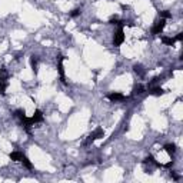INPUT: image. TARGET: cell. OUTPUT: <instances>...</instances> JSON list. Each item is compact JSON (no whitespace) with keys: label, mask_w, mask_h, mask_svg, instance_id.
Wrapping results in <instances>:
<instances>
[{"label":"cell","mask_w":183,"mask_h":183,"mask_svg":"<svg viewBox=\"0 0 183 183\" xmlns=\"http://www.w3.org/2000/svg\"><path fill=\"white\" fill-rule=\"evenodd\" d=\"M123 42H125V32H123L122 27H119L117 32L115 33V36H113V44L115 46H120Z\"/></svg>","instance_id":"2"},{"label":"cell","mask_w":183,"mask_h":183,"mask_svg":"<svg viewBox=\"0 0 183 183\" xmlns=\"http://www.w3.org/2000/svg\"><path fill=\"white\" fill-rule=\"evenodd\" d=\"M174 37H167V36H163L162 37V43L163 44H167V46H173L174 44Z\"/></svg>","instance_id":"9"},{"label":"cell","mask_w":183,"mask_h":183,"mask_svg":"<svg viewBox=\"0 0 183 183\" xmlns=\"http://www.w3.org/2000/svg\"><path fill=\"white\" fill-rule=\"evenodd\" d=\"M7 86H9V82H0V95H6Z\"/></svg>","instance_id":"15"},{"label":"cell","mask_w":183,"mask_h":183,"mask_svg":"<svg viewBox=\"0 0 183 183\" xmlns=\"http://www.w3.org/2000/svg\"><path fill=\"white\" fill-rule=\"evenodd\" d=\"M14 116H16L17 119H20V120H22V123L24 122V120H26V119H27V116H26V113H24V110H22V109L16 110V112H14Z\"/></svg>","instance_id":"8"},{"label":"cell","mask_w":183,"mask_h":183,"mask_svg":"<svg viewBox=\"0 0 183 183\" xmlns=\"http://www.w3.org/2000/svg\"><path fill=\"white\" fill-rule=\"evenodd\" d=\"M142 93H145V87L142 86V85L135 86V89H133V95H142Z\"/></svg>","instance_id":"14"},{"label":"cell","mask_w":183,"mask_h":183,"mask_svg":"<svg viewBox=\"0 0 183 183\" xmlns=\"http://www.w3.org/2000/svg\"><path fill=\"white\" fill-rule=\"evenodd\" d=\"M80 14V9H75V10L70 13V17H77Z\"/></svg>","instance_id":"18"},{"label":"cell","mask_w":183,"mask_h":183,"mask_svg":"<svg viewBox=\"0 0 183 183\" xmlns=\"http://www.w3.org/2000/svg\"><path fill=\"white\" fill-rule=\"evenodd\" d=\"M174 40H176V42H182L183 40V33H179V34L174 37Z\"/></svg>","instance_id":"19"},{"label":"cell","mask_w":183,"mask_h":183,"mask_svg":"<svg viewBox=\"0 0 183 183\" xmlns=\"http://www.w3.org/2000/svg\"><path fill=\"white\" fill-rule=\"evenodd\" d=\"M108 99L112 102H123V100H126V96L122 93H110L108 95Z\"/></svg>","instance_id":"5"},{"label":"cell","mask_w":183,"mask_h":183,"mask_svg":"<svg viewBox=\"0 0 183 183\" xmlns=\"http://www.w3.org/2000/svg\"><path fill=\"white\" fill-rule=\"evenodd\" d=\"M30 65H32V70L34 72V75H37V65H39V57L37 56L30 57Z\"/></svg>","instance_id":"6"},{"label":"cell","mask_w":183,"mask_h":183,"mask_svg":"<svg viewBox=\"0 0 183 183\" xmlns=\"http://www.w3.org/2000/svg\"><path fill=\"white\" fill-rule=\"evenodd\" d=\"M133 70H135V73H136V75H139V76L145 75V70H143V67H142L140 65H135V66H133Z\"/></svg>","instance_id":"12"},{"label":"cell","mask_w":183,"mask_h":183,"mask_svg":"<svg viewBox=\"0 0 183 183\" xmlns=\"http://www.w3.org/2000/svg\"><path fill=\"white\" fill-rule=\"evenodd\" d=\"M164 150L167 152L170 156H173V155L176 153V146H174L173 143H169V145H166V146H164Z\"/></svg>","instance_id":"10"},{"label":"cell","mask_w":183,"mask_h":183,"mask_svg":"<svg viewBox=\"0 0 183 183\" xmlns=\"http://www.w3.org/2000/svg\"><path fill=\"white\" fill-rule=\"evenodd\" d=\"M9 75L6 72V69H0V82H7Z\"/></svg>","instance_id":"11"},{"label":"cell","mask_w":183,"mask_h":183,"mask_svg":"<svg viewBox=\"0 0 183 183\" xmlns=\"http://www.w3.org/2000/svg\"><path fill=\"white\" fill-rule=\"evenodd\" d=\"M9 157H10L11 160H14V162H20L22 160V157H23V155L20 153V152H11L10 155H9Z\"/></svg>","instance_id":"7"},{"label":"cell","mask_w":183,"mask_h":183,"mask_svg":"<svg viewBox=\"0 0 183 183\" xmlns=\"http://www.w3.org/2000/svg\"><path fill=\"white\" fill-rule=\"evenodd\" d=\"M63 60H65V56L59 54V56H57V72H59V76H60V80H62V83H63V85H66L65 66H63Z\"/></svg>","instance_id":"1"},{"label":"cell","mask_w":183,"mask_h":183,"mask_svg":"<svg viewBox=\"0 0 183 183\" xmlns=\"http://www.w3.org/2000/svg\"><path fill=\"white\" fill-rule=\"evenodd\" d=\"M164 26H166V19H160L159 22L156 23L155 26H153V29H152V33L153 34H160L162 30L164 29Z\"/></svg>","instance_id":"3"},{"label":"cell","mask_w":183,"mask_h":183,"mask_svg":"<svg viewBox=\"0 0 183 183\" xmlns=\"http://www.w3.org/2000/svg\"><path fill=\"white\" fill-rule=\"evenodd\" d=\"M164 93V90L162 89V87H155V89H152V95L153 96H162Z\"/></svg>","instance_id":"13"},{"label":"cell","mask_w":183,"mask_h":183,"mask_svg":"<svg viewBox=\"0 0 183 183\" xmlns=\"http://www.w3.org/2000/svg\"><path fill=\"white\" fill-rule=\"evenodd\" d=\"M20 162H22V163L24 164V166H26V167H27V169H32V167H33L32 163L29 162V159H27V157H26L24 155H23V157H22V160H20Z\"/></svg>","instance_id":"16"},{"label":"cell","mask_w":183,"mask_h":183,"mask_svg":"<svg viewBox=\"0 0 183 183\" xmlns=\"http://www.w3.org/2000/svg\"><path fill=\"white\" fill-rule=\"evenodd\" d=\"M160 17H162V19H170V17H172V14H170L167 10H162L160 11Z\"/></svg>","instance_id":"17"},{"label":"cell","mask_w":183,"mask_h":183,"mask_svg":"<svg viewBox=\"0 0 183 183\" xmlns=\"http://www.w3.org/2000/svg\"><path fill=\"white\" fill-rule=\"evenodd\" d=\"M99 137H103V130L102 129H96L89 137H87L86 140V145H89V143H92V142H95L96 139H99Z\"/></svg>","instance_id":"4"}]
</instances>
